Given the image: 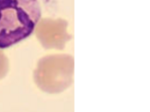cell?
Wrapping results in <instances>:
<instances>
[{
  "label": "cell",
  "instance_id": "1",
  "mask_svg": "<svg viewBox=\"0 0 150 112\" xmlns=\"http://www.w3.org/2000/svg\"><path fill=\"white\" fill-rule=\"evenodd\" d=\"M34 0H0V48L10 46L27 36L33 23L29 12Z\"/></svg>",
  "mask_w": 150,
  "mask_h": 112
},
{
  "label": "cell",
  "instance_id": "2",
  "mask_svg": "<svg viewBox=\"0 0 150 112\" xmlns=\"http://www.w3.org/2000/svg\"><path fill=\"white\" fill-rule=\"evenodd\" d=\"M8 68L7 59L3 53L0 51V79L6 74Z\"/></svg>",
  "mask_w": 150,
  "mask_h": 112
}]
</instances>
